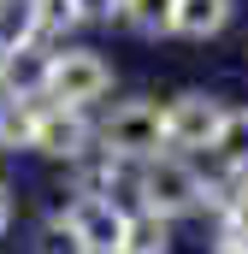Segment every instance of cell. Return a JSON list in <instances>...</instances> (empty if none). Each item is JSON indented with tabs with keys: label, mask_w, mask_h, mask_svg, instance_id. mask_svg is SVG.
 <instances>
[{
	"label": "cell",
	"mask_w": 248,
	"mask_h": 254,
	"mask_svg": "<svg viewBox=\"0 0 248 254\" xmlns=\"http://www.w3.org/2000/svg\"><path fill=\"white\" fill-rule=\"evenodd\" d=\"M95 154L124 160V166L160 160V154H166V101H160V95L107 101V113L95 119Z\"/></svg>",
	"instance_id": "1"
},
{
	"label": "cell",
	"mask_w": 248,
	"mask_h": 254,
	"mask_svg": "<svg viewBox=\"0 0 248 254\" xmlns=\"http://www.w3.org/2000/svg\"><path fill=\"white\" fill-rule=\"evenodd\" d=\"M119 89V65L107 60L95 42H71V48H54L48 60V107H65V113H95L107 107V95Z\"/></svg>",
	"instance_id": "2"
},
{
	"label": "cell",
	"mask_w": 248,
	"mask_h": 254,
	"mask_svg": "<svg viewBox=\"0 0 248 254\" xmlns=\"http://www.w3.org/2000/svg\"><path fill=\"white\" fill-rule=\"evenodd\" d=\"M231 125V101L219 89H178L166 95V154L184 160H213Z\"/></svg>",
	"instance_id": "3"
},
{
	"label": "cell",
	"mask_w": 248,
	"mask_h": 254,
	"mask_svg": "<svg viewBox=\"0 0 248 254\" xmlns=\"http://www.w3.org/2000/svg\"><path fill=\"white\" fill-rule=\"evenodd\" d=\"M136 207H142V213H160V219H172V225L207 219V172H201V160H184V154L148 160V166H142Z\"/></svg>",
	"instance_id": "4"
},
{
	"label": "cell",
	"mask_w": 248,
	"mask_h": 254,
	"mask_svg": "<svg viewBox=\"0 0 248 254\" xmlns=\"http://www.w3.org/2000/svg\"><path fill=\"white\" fill-rule=\"evenodd\" d=\"M30 154L77 172L83 160H95V113H65V107L42 101L36 107V130H30Z\"/></svg>",
	"instance_id": "5"
},
{
	"label": "cell",
	"mask_w": 248,
	"mask_h": 254,
	"mask_svg": "<svg viewBox=\"0 0 248 254\" xmlns=\"http://www.w3.org/2000/svg\"><path fill=\"white\" fill-rule=\"evenodd\" d=\"M48 48H18L0 60V101H18V107H42L48 101Z\"/></svg>",
	"instance_id": "6"
},
{
	"label": "cell",
	"mask_w": 248,
	"mask_h": 254,
	"mask_svg": "<svg viewBox=\"0 0 248 254\" xmlns=\"http://www.w3.org/2000/svg\"><path fill=\"white\" fill-rule=\"evenodd\" d=\"M237 18V0H172V42H219Z\"/></svg>",
	"instance_id": "7"
},
{
	"label": "cell",
	"mask_w": 248,
	"mask_h": 254,
	"mask_svg": "<svg viewBox=\"0 0 248 254\" xmlns=\"http://www.w3.org/2000/svg\"><path fill=\"white\" fill-rule=\"evenodd\" d=\"M36 30H42V48L54 54V48L83 42L89 12H83V0H36Z\"/></svg>",
	"instance_id": "8"
},
{
	"label": "cell",
	"mask_w": 248,
	"mask_h": 254,
	"mask_svg": "<svg viewBox=\"0 0 248 254\" xmlns=\"http://www.w3.org/2000/svg\"><path fill=\"white\" fill-rule=\"evenodd\" d=\"M124 254H178V225L160 213L130 207V231H124Z\"/></svg>",
	"instance_id": "9"
},
{
	"label": "cell",
	"mask_w": 248,
	"mask_h": 254,
	"mask_svg": "<svg viewBox=\"0 0 248 254\" xmlns=\"http://www.w3.org/2000/svg\"><path fill=\"white\" fill-rule=\"evenodd\" d=\"M113 30L136 36V42H172V0H136L113 18Z\"/></svg>",
	"instance_id": "10"
},
{
	"label": "cell",
	"mask_w": 248,
	"mask_h": 254,
	"mask_svg": "<svg viewBox=\"0 0 248 254\" xmlns=\"http://www.w3.org/2000/svg\"><path fill=\"white\" fill-rule=\"evenodd\" d=\"M18 48H42L36 30V0H0V60Z\"/></svg>",
	"instance_id": "11"
},
{
	"label": "cell",
	"mask_w": 248,
	"mask_h": 254,
	"mask_svg": "<svg viewBox=\"0 0 248 254\" xmlns=\"http://www.w3.org/2000/svg\"><path fill=\"white\" fill-rule=\"evenodd\" d=\"M30 130H36V107L0 101V154H30Z\"/></svg>",
	"instance_id": "12"
},
{
	"label": "cell",
	"mask_w": 248,
	"mask_h": 254,
	"mask_svg": "<svg viewBox=\"0 0 248 254\" xmlns=\"http://www.w3.org/2000/svg\"><path fill=\"white\" fill-rule=\"evenodd\" d=\"M219 166H237L248 172V107H231V125H225V142H219V154H213Z\"/></svg>",
	"instance_id": "13"
},
{
	"label": "cell",
	"mask_w": 248,
	"mask_h": 254,
	"mask_svg": "<svg viewBox=\"0 0 248 254\" xmlns=\"http://www.w3.org/2000/svg\"><path fill=\"white\" fill-rule=\"evenodd\" d=\"M12 225H18V190L0 178V243H6V231H12Z\"/></svg>",
	"instance_id": "14"
},
{
	"label": "cell",
	"mask_w": 248,
	"mask_h": 254,
	"mask_svg": "<svg viewBox=\"0 0 248 254\" xmlns=\"http://www.w3.org/2000/svg\"><path fill=\"white\" fill-rule=\"evenodd\" d=\"M107 6H113V18H119V12H124V6H136V0H107Z\"/></svg>",
	"instance_id": "15"
},
{
	"label": "cell",
	"mask_w": 248,
	"mask_h": 254,
	"mask_svg": "<svg viewBox=\"0 0 248 254\" xmlns=\"http://www.w3.org/2000/svg\"><path fill=\"white\" fill-rule=\"evenodd\" d=\"M225 254H248V249H225Z\"/></svg>",
	"instance_id": "16"
},
{
	"label": "cell",
	"mask_w": 248,
	"mask_h": 254,
	"mask_svg": "<svg viewBox=\"0 0 248 254\" xmlns=\"http://www.w3.org/2000/svg\"><path fill=\"white\" fill-rule=\"evenodd\" d=\"M0 160H6V154H0ZM0 178H6V172H0Z\"/></svg>",
	"instance_id": "17"
}]
</instances>
